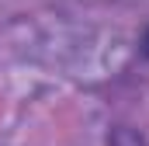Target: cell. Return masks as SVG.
Masks as SVG:
<instances>
[{
	"instance_id": "cell-2",
	"label": "cell",
	"mask_w": 149,
	"mask_h": 146,
	"mask_svg": "<svg viewBox=\"0 0 149 146\" xmlns=\"http://www.w3.org/2000/svg\"><path fill=\"white\" fill-rule=\"evenodd\" d=\"M139 52H142V56L149 59V28L142 32V42H139Z\"/></svg>"
},
{
	"instance_id": "cell-1",
	"label": "cell",
	"mask_w": 149,
	"mask_h": 146,
	"mask_svg": "<svg viewBox=\"0 0 149 146\" xmlns=\"http://www.w3.org/2000/svg\"><path fill=\"white\" fill-rule=\"evenodd\" d=\"M108 146H146V139H142L135 129H128V125H118L111 136H108Z\"/></svg>"
}]
</instances>
